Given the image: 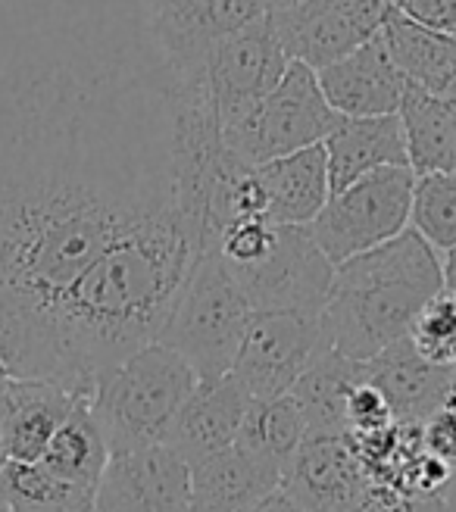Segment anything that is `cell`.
Returning a JSON list of instances; mask_svg holds the SVG:
<instances>
[{
	"label": "cell",
	"instance_id": "obj_1",
	"mask_svg": "<svg viewBox=\"0 0 456 512\" xmlns=\"http://www.w3.org/2000/svg\"><path fill=\"white\" fill-rule=\"evenodd\" d=\"M172 207L160 60L150 75L0 72V360L100 253Z\"/></svg>",
	"mask_w": 456,
	"mask_h": 512
},
{
	"label": "cell",
	"instance_id": "obj_2",
	"mask_svg": "<svg viewBox=\"0 0 456 512\" xmlns=\"http://www.w3.org/2000/svg\"><path fill=\"white\" fill-rule=\"evenodd\" d=\"M200 253L204 241L179 207L141 222L50 303L7 369L91 394L97 375L160 341Z\"/></svg>",
	"mask_w": 456,
	"mask_h": 512
},
{
	"label": "cell",
	"instance_id": "obj_3",
	"mask_svg": "<svg viewBox=\"0 0 456 512\" xmlns=\"http://www.w3.org/2000/svg\"><path fill=\"white\" fill-rule=\"evenodd\" d=\"M441 288V253L407 228L335 266L322 306L325 344L353 363H366L407 338L416 313Z\"/></svg>",
	"mask_w": 456,
	"mask_h": 512
},
{
	"label": "cell",
	"instance_id": "obj_4",
	"mask_svg": "<svg viewBox=\"0 0 456 512\" xmlns=\"http://www.w3.org/2000/svg\"><path fill=\"white\" fill-rule=\"evenodd\" d=\"M197 384V372L182 353L154 341L91 384V413L110 453L163 444L166 431Z\"/></svg>",
	"mask_w": 456,
	"mask_h": 512
},
{
	"label": "cell",
	"instance_id": "obj_5",
	"mask_svg": "<svg viewBox=\"0 0 456 512\" xmlns=\"http://www.w3.org/2000/svg\"><path fill=\"white\" fill-rule=\"evenodd\" d=\"M253 310L216 250L197 256L160 341L182 353L197 378H219L235 366Z\"/></svg>",
	"mask_w": 456,
	"mask_h": 512
},
{
	"label": "cell",
	"instance_id": "obj_6",
	"mask_svg": "<svg viewBox=\"0 0 456 512\" xmlns=\"http://www.w3.org/2000/svg\"><path fill=\"white\" fill-rule=\"evenodd\" d=\"M344 116L328 104L316 69L294 63L260 104H253L241 116L222 122V141L235 160L260 166L266 160L285 157L300 147L322 144Z\"/></svg>",
	"mask_w": 456,
	"mask_h": 512
},
{
	"label": "cell",
	"instance_id": "obj_7",
	"mask_svg": "<svg viewBox=\"0 0 456 512\" xmlns=\"http://www.w3.org/2000/svg\"><path fill=\"white\" fill-rule=\"evenodd\" d=\"M413 182L416 172L410 166H388L328 197L319 216L310 222V235L328 256V263L338 266L407 232Z\"/></svg>",
	"mask_w": 456,
	"mask_h": 512
},
{
	"label": "cell",
	"instance_id": "obj_8",
	"mask_svg": "<svg viewBox=\"0 0 456 512\" xmlns=\"http://www.w3.org/2000/svg\"><path fill=\"white\" fill-rule=\"evenodd\" d=\"M250 310L322 313L335 266L319 250L310 225H275L269 247L247 266H228Z\"/></svg>",
	"mask_w": 456,
	"mask_h": 512
},
{
	"label": "cell",
	"instance_id": "obj_9",
	"mask_svg": "<svg viewBox=\"0 0 456 512\" xmlns=\"http://www.w3.org/2000/svg\"><path fill=\"white\" fill-rule=\"evenodd\" d=\"M325 347L322 313L257 310L247 322L232 375L253 400L288 394Z\"/></svg>",
	"mask_w": 456,
	"mask_h": 512
},
{
	"label": "cell",
	"instance_id": "obj_10",
	"mask_svg": "<svg viewBox=\"0 0 456 512\" xmlns=\"http://www.w3.org/2000/svg\"><path fill=\"white\" fill-rule=\"evenodd\" d=\"M266 16V0H150L147 32L166 72L204 75L213 44Z\"/></svg>",
	"mask_w": 456,
	"mask_h": 512
},
{
	"label": "cell",
	"instance_id": "obj_11",
	"mask_svg": "<svg viewBox=\"0 0 456 512\" xmlns=\"http://www.w3.org/2000/svg\"><path fill=\"white\" fill-rule=\"evenodd\" d=\"M291 66L269 16L213 44L204 63V79L219 113V125L241 116L282 82Z\"/></svg>",
	"mask_w": 456,
	"mask_h": 512
},
{
	"label": "cell",
	"instance_id": "obj_12",
	"mask_svg": "<svg viewBox=\"0 0 456 512\" xmlns=\"http://www.w3.org/2000/svg\"><path fill=\"white\" fill-rule=\"evenodd\" d=\"M191 466L166 444L110 453L94 512H188Z\"/></svg>",
	"mask_w": 456,
	"mask_h": 512
},
{
	"label": "cell",
	"instance_id": "obj_13",
	"mask_svg": "<svg viewBox=\"0 0 456 512\" xmlns=\"http://www.w3.org/2000/svg\"><path fill=\"white\" fill-rule=\"evenodd\" d=\"M282 488L307 512H357L369 475L347 434H322L300 444Z\"/></svg>",
	"mask_w": 456,
	"mask_h": 512
},
{
	"label": "cell",
	"instance_id": "obj_14",
	"mask_svg": "<svg viewBox=\"0 0 456 512\" xmlns=\"http://www.w3.org/2000/svg\"><path fill=\"white\" fill-rule=\"evenodd\" d=\"M316 79L325 100L344 119L397 113L410 85L391 63L378 35L363 41L360 47H353L350 54L338 57L335 63L316 69Z\"/></svg>",
	"mask_w": 456,
	"mask_h": 512
},
{
	"label": "cell",
	"instance_id": "obj_15",
	"mask_svg": "<svg viewBox=\"0 0 456 512\" xmlns=\"http://www.w3.org/2000/svg\"><path fill=\"white\" fill-rule=\"evenodd\" d=\"M250 400L253 397L232 372L219 378H197L194 391L175 413L163 444L179 453L188 466L200 463L210 453L235 444Z\"/></svg>",
	"mask_w": 456,
	"mask_h": 512
},
{
	"label": "cell",
	"instance_id": "obj_16",
	"mask_svg": "<svg viewBox=\"0 0 456 512\" xmlns=\"http://www.w3.org/2000/svg\"><path fill=\"white\" fill-rule=\"evenodd\" d=\"M360 366L363 375L382 391L397 425H422L456 391V369H441L422 360L407 338Z\"/></svg>",
	"mask_w": 456,
	"mask_h": 512
},
{
	"label": "cell",
	"instance_id": "obj_17",
	"mask_svg": "<svg viewBox=\"0 0 456 512\" xmlns=\"http://www.w3.org/2000/svg\"><path fill=\"white\" fill-rule=\"evenodd\" d=\"M269 22L282 41L288 60L322 69L353 47L375 38L366 35L338 0H297V4L269 10Z\"/></svg>",
	"mask_w": 456,
	"mask_h": 512
},
{
	"label": "cell",
	"instance_id": "obj_18",
	"mask_svg": "<svg viewBox=\"0 0 456 512\" xmlns=\"http://www.w3.org/2000/svg\"><path fill=\"white\" fill-rule=\"evenodd\" d=\"M275 488H282V472L238 444L191 466V509L197 512H250Z\"/></svg>",
	"mask_w": 456,
	"mask_h": 512
},
{
	"label": "cell",
	"instance_id": "obj_19",
	"mask_svg": "<svg viewBox=\"0 0 456 512\" xmlns=\"http://www.w3.org/2000/svg\"><path fill=\"white\" fill-rule=\"evenodd\" d=\"M322 144L328 157L332 194L369 172L388 169V166H410L407 135H403L397 113L344 119Z\"/></svg>",
	"mask_w": 456,
	"mask_h": 512
},
{
	"label": "cell",
	"instance_id": "obj_20",
	"mask_svg": "<svg viewBox=\"0 0 456 512\" xmlns=\"http://www.w3.org/2000/svg\"><path fill=\"white\" fill-rule=\"evenodd\" d=\"M257 175L266 188L269 222L275 225H310L332 197L325 144L266 160L257 166Z\"/></svg>",
	"mask_w": 456,
	"mask_h": 512
},
{
	"label": "cell",
	"instance_id": "obj_21",
	"mask_svg": "<svg viewBox=\"0 0 456 512\" xmlns=\"http://www.w3.org/2000/svg\"><path fill=\"white\" fill-rule=\"evenodd\" d=\"M378 38L410 85L432 94H444L456 85V35L428 29L391 7Z\"/></svg>",
	"mask_w": 456,
	"mask_h": 512
},
{
	"label": "cell",
	"instance_id": "obj_22",
	"mask_svg": "<svg viewBox=\"0 0 456 512\" xmlns=\"http://www.w3.org/2000/svg\"><path fill=\"white\" fill-rule=\"evenodd\" d=\"M397 116L416 175L456 172V85L444 94L407 85Z\"/></svg>",
	"mask_w": 456,
	"mask_h": 512
},
{
	"label": "cell",
	"instance_id": "obj_23",
	"mask_svg": "<svg viewBox=\"0 0 456 512\" xmlns=\"http://www.w3.org/2000/svg\"><path fill=\"white\" fill-rule=\"evenodd\" d=\"M10 459L38 463L54 431L69 416L82 391L63 388L57 381L13 378L10 381Z\"/></svg>",
	"mask_w": 456,
	"mask_h": 512
},
{
	"label": "cell",
	"instance_id": "obj_24",
	"mask_svg": "<svg viewBox=\"0 0 456 512\" xmlns=\"http://www.w3.org/2000/svg\"><path fill=\"white\" fill-rule=\"evenodd\" d=\"M363 375L360 363L347 360V356L325 347L310 369L303 372L294 388L288 391L300 409L303 422H307V438H322V434H347V394L353 381Z\"/></svg>",
	"mask_w": 456,
	"mask_h": 512
},
{
	"label": "cell",
	"instance_id": "obj_25",
	"mask_svg": "<svg viewBox=\"0 0 456 512\" xmlns=\"http://www.w3.org/2000/svg\"><path fill=\"white\" fill-rule=\"evenodd\" d=\"M107 459H110V447L91 413L88 394H82L69 409V416L60 422V428L54 431V438H50L38 463L69 484L97 491V481L104 475Z\"/></svg>",
	"mask_w": 456,
	"mask_h": 512
},
{
	"label": "cell",
	"instance_id": "obj_26",
	"mask_svg": "<svg viewBox=\"0 0 456 512\" xmlns=\"http://www.w3.org/2000/svg\"><path fill=\"white\" fill-rule=\"evenodd\" d=\"M303 441H307V422H303L291 394L250 400L235 438L238 447L263 459L275 472H282V481Z\"/></svg>",
	"mask_w": 456,
	"mask_h": 512
},
{
	"label": "cell",
	"instance_id": "obj_27",
	"mask_svg": "<svg viewBox=\"0 0 456 512\" xmlns=\"http://www.w3.org/2000/svg\"><path fill=\"white\" fill-rule=\"evenodd\" d=\"M0 503L13 512H94V491L47 472L41 463H10L0 469Z\"/></svg>",
	"mask_w": 456,
	"mask_h": 512
},
{
	"label": "cell",
	"instance_id": "obj_28",
	"mask_svg": "<svg viewBox=\"0 0 456 512\" xmlns=\"http://www.w3.org/2000/svg\"><path fill=\"white\" fill-rule=\"evenodd\" d=\"M410 228L438 253L456 247V172L416 175Z\"/></svg>",
	"mask_w": 456,
	"mask_h": 512
},
{
	"label": "cell",
	"instance_id": "obj_29",
	"mask_svg": "<svg viewBox=\"0 0 456 512\" xmlns=\"http://www.w3.org/2000/svg\"><path fill=\"white\" fill-rule=\"evenodd\" d=\"M407 341L413 350L441 369H456V291L441 288L416 313Z\"/></svg>",
	"mask_w": 456,
	"mask_h": 512
},
{
	"label": "cell",
	"instance_id": "obj_30",
	"mask_svg": "<svg viewBox=\"0 0 456 512\" xmlns=\"http://www.w3.org/2000/svg\"><path fill=\"white\" fill-rule=\"evenodd\" d=\"M344 416H347V434H372V431H382V428L394 425L391 406L385 403L382 391H378L366 375L353 381Z\"/></svg>",
	"mask_w": 456,
	"mask_h": 512
},
{
	"label": "cell",
	"instance_id": "obj_31",
	"mask_svg": "<svg viewBox=\"0 0 456 512\" xmlns=\"http://www.w3.org/2000/svg\"><path fill=\"white\" fill-rule=\"evenodd\" d=\"M419 438L428 453L444 459L450 469L456 466V391L441 409H435V413L419 425Z\"/></svg>",
	"mask_w": 456,
	"mask_h": 512
},
{
	"label": "cell",
	"instance_id": "obj_32",
	"mask_svg": "<svg viewBox=\"0 0 456 512\" xmlns=\"http://www.w3.org/2000/svg\"><path fill=\"white\" fill-rule=\"evenodd\" d=\"M394 7L428 29L456 35V0H394Z\"/></svg>",
	"mask_w": 456,
	"mask_h": 512
},
{
	"label": "cell",
	"instance_id": "obj_33",
	"mask_svg": "<svg viewBox=\"0 0 456 512\" xmlns=\"http://www.w3.org/2000/svg\"><path fill=\"white\" fill-rule=\"evenodd\" d=\"M250 512H307V509H303L285 488H275L266 500H260Z\"/></svg>",
	"mask_w": 456,
	"mask_h": 512
},
{
	"label": "cell",
	"instance_id": "obj_34",
	"mask_svg": "<svg viewBox=\"0 0 456 512\" xmlns=\"http://www.w3.org/2000/svg\"><path fill=\"white\" fill-rule=\"evenodd\" d=\"M10 463V391L0 394V469Z\"/></svg>",
	"mask_w": 456,
	"mask_h": 512
},
{
	"label": "cell",
	"instance_id": "obj_35",
	"mask_svg": "<svg viewBox=\"0 0 456 512\" xmlns=\"http://www.w3.org/2000/svg\"><path fill=\"white\" fill-rule=\"evenodd\" d=\"M441 275H444V288L456 291V247L441 253Z\"/></svg>",
	"mask_w": 456,
	"mask_h": 512
},
{
	"label": "cell",
	"instance_id": "obj_36",
	"mask_svg": "<svg viewBox=\"0 0 456 512\" xmlns=\"http://www.w3.org/2000/svg\"><path fill=\"white\" fill-rule=\"evenodd\" d=\"M444 506H447V512H456V466H453V478L444 491Z\"/></svg>",
	"mask_w": 456,
	"mask_h": 512
},
{
	"label": "cell",
	"instance_id": "obj_37",
	"mask_svg": "<svg viewBox=\"0 0 456 512\" xmlns=\"http://www.w3.org/2000/svg\"><path fill=\"white\" fill-rule=\"evenodd\" d=\"M10 381H13V372L7 369V363L0 360V394H4L7 388H10Z\"/></svg>",
	"mask_w": 456,
	"mask_h": 512
},
{
	"label": "cell",
	"instance_id": "obj_38",
	"mask_svg": "<svg viewBox=\"0 0 456 512\" xmlns=\"http://www.w3.org/2000/svg\"><path fill=\"white\" fill-rule=\"evenodd\" d=\"M269 10H278V7H288V4H297V0H266Z\"/></svg>",
	"mask_w": 456,
	"mask_h": 512
},
{
	"label": "cell",
	"instance_id": "obj_39",
	"mask_svg": "<svg viewBox=\"0 0 456 512\" xmlns=\"http://www.w3.org/2000/svg\"><path fill=\"white\" fill-rule=\"evenodd\" d=\"M0 512H13L10 506H4V503H0Z\"/></svg>",
	"mask_w": 456,
	"mask_h": 512
},
{
	"label": "cell",
	"instance_id": "obj_40",
	"mask_svg": "<svg viewBox=\"0 0 456 512\" xmlns=\"http://www.w3.org/2000/svg\"><path fill=\"white\" fill-rule=\"evenodd\" d=\"M188 512H197V509H188Z\"/></svg>",
	"mask_w": 456,
	"mask_h": 512
}]
</instances>
